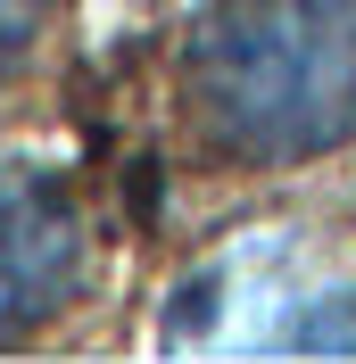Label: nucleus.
<instances>
[{
	"label": "nucleus",
	"instance_id": "nucleus-1",
	"mask_svg": "<svg viewBox=\"0 0 356 364\" xmlns=\"http://www.w3.org/2000/svg\"><path fill=\"white\" fill-rule=\"evenodd\" d=\"M150 207L282 224L356 174V0H191L157 91Z\"/></svg>",
	"mask_w": 356,
	"mask_h": 364
},
{
	"label": "nucleus",
	"instance_id": "nucleus-2",
	"mask_svg": "<svg viewBox=\"0 0 356 364\" xmlns=\"http://www.w3.org/2000/svg\"><path fill=\"white\" fill-rule=\"evenodd\" d=\"M232 257H241L232 273L191 282V306L166 315V340H232L241 356H356V265L340 249L298 257V240L266 232V240H241Z\"/></svg>",
	"mask_w": 356,
	"mask_h": 364
},
{
	"label": "nucleus",
	"instance_id": "nucleus-3",
	"mask_svg": "<svg viewBox=\"0 0 356 364\" xmlns=\"http://www.w3.org/2000/svg\"><path fill=\"white\" fill-rule=\"evenodd\" d=\"M100 232L58 166L0 158V356L50 340L91 298Z\"/></svg>",
	"mask_w": 356,
	"mask_h": 364
},
{
	"label": "nucleus",
	"instance_id": "nucleus-4",
	"mask_svg": "<svg viewBox=\"0 0 356 364\" xmlns=\"http://www.w3.org/2000/svg\"><path fill=\"white\" fill-rule=\"evenodd\" d=\"M50 33H58V0H0V91H17L42 67Z\"/></svg>",
	"mask_w": 356,
	"mask_h": 364
}]
</instances>
